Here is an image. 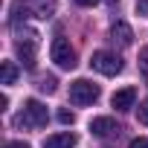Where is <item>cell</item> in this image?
Returning a JSON list of instances; mask_svg holds the SVG:
<instances>
[{
  "mask_svg": "<svg viewBox=\"0 0 148 148\" xmlns=\"http://www.w3.org/2000/svg\"><path fill=\"white\" fill-rule=\"evenodd\" d=\"M47 119H49L47 108H44L38 99H29V102H23V110H21V116H18L15 122H18L21 128H44Z\"/></svg>",
  "mask_w": 148,
  "mask_h": 148,
  "instance_id": "1",
  "label": "cell"
},
{
  "mask_svg": "<svg viewBox=\"0 0 148 148\" xmlns=\"http://www.w3.org/2000/svg\"><path fill=\"white\" fill-rule=\"evenodd\" d=\"M96 99H99V84H93L87 79H79V82L70 84V102L73 105L84 108V105H93Z\"/></svg>",
  "mask_w": 148,
  "mask_h": 148,
  "instance_id": "2",
  "label": "cell"
},
{
  "mask_svg": "<svg viewBox=\"0 0 148 148\" xmlns=\"http://www.w3.org/2000/svg\"><path fill=\"white\" fill-rule=\"evenodd\" d=\"M90 67H93L96 73H102V76H119V73H122V58H119L116 52L99 49V52H93Z\"/></svg>",
  "mask_w": 148,
  "mask_h": 148,
  "instance_id": "3",
  "label": "cell"
},
{
  "mask_svg": "<svg viewBox=\"0 0 148 148\" xmlns=\"http://www.w3.org/2000/svg\"><path fill=\"white\" fill-rule=\"evenodd\" d=\"M49 55H52V61H55L61 70H73V67H76V49H73V47H70V41H67V38H61V35L52 41Z\"/></svg>",
  "mask_w": 148,
  "mask_h": 148,
  "instance_id": "4",
  "label": "cell"
},
{
  "mask_svg": "<svg viewBox=\"0 0 148 148\" xmlns=\"http://www.w3.org/2000/svg\"><path fill=\"white\" fill-rule=\"evenodd\" d=\"M35 47H38V32H32V29H26V38L15 44V49L23 58V67L26 70H35Z\"/></svg>",
  "mask_w": 148,
  "mask_h": 148,
  "instance_id": "5",
  "label": "cell"
},
{
  "mask_svg": "<svg viewBox=\"0 0 148 148\" xmlns=\"http://www.w3.org/2000/svg\"><path fill=\"white\" fill-rule=\"evenodd\" d=\"M55 0H26V12L29 15H35V18H41V21H47V18H52L55 15Z\"/></svg>",
  "mask_w": 148,
  "mask_h": 148,
  "instance_id": "6",
  "label": "cell"
},
{
  "mask_svg": "<svg viewBox=\"0 0 148 148\" xmlns=\"http://www.w3.org/2000/svg\"><path fill=\"white\" fill-rule=\"evenodd\" d=\"M110 41L119 44V47H131V41H134V29H131L125 21H116V23L110 26Z\"/></svg>",
  "mask_w": 148,
  "mask_h": 148,
  "instance_id": "7",
  "label": "cell"
},
{
  "mask_svg": "<svg viewBox=\"0 0 148 148\" xmlns=\"http://www.w3.org/2000/svg\"><path fill=\"white\" fill-rule=\"evenodd\" d=\"M113 131H119L116 119H110V116H96V119H90V134H93V136H110Z\"/></svg>",
  "mask_w": 148,
  "mask_h": 148,
  "instance_id": "8",
  "label": "cell"
},
{
  "mask_svg": "<svg viewBox=\"0 0 148 148\" xmlns=\"http://www.w3.org/2000/svg\"><path fill=\"white\" fill-rule=\"evenodd\" d=\"M134 99H136V87H122V90L113 93L110 105H113L116 110H128V108H134Z\"/></svg>",
  "mask_w": 148,
  "mask_h": 148,
  "instance_id": "9",
  "label": "cell"
},
{
  "mask_svg": "<svg viewBox=\"0 0 148 148\" xmlns=\"http://www.w3.org/2000/svg\"><path fill=\"white\" fill-rule=\"evenodd\" d=\"M79 142V136L76 134H52V136H47V142H44V148H73Z\"/></svg>",
  "mask_w": 148,
  "mask_h": 148,
  "instance_id": "10",
  "label": "cell"
},
{
  "mask_svg": "<svg viewBox=\"0 0 148 148\" xmlns=\"http://www.w3.org/2000/svg\"><path fill=\"white\" fill-rule=\"evenodd\" d=\"M15 79H18L15 61H3V64H0V82H3V84H15Z\"/></svg>",
  "mask_w": 148,
  "mask_h": 148,
  "instance_id": "11",
  "label": "cell"
},
{
  "mask_svg": "<svg viewBox=\"0 0 148 148\" xmlns=\"http://www.w3.org/2000/svg\"><path fill=\"white\" fill-rule=\"evenodd\" d=\"M38 90H41V93H55V90H58L55 76H41V79H38Z\"/></svg>",
  "mask_w": 148,
  "mask_h": 148,
  "instance_id": "12",
  "label": "cell"
},
{
  "mask_svg": "<svg viewBox=\"0 0 148 148\" xmlns=\"http://www.w3.org/2000/svg\"><path fill=\"white\" fill-rule=\"evenodd\" d=\"M139 73H142V79L148 82V47L139 49Z\"/></svg>",
  "mask_w": 148,
  "mask_h": 148,
  "instance_id": "13",
  "label": "cell"
},
{
  "mask_svg": "<svg viewBox=\"0 0 148 148\" xmlns=\"http://www.w3.org/2000/svg\"><path fill=\"white\" fill-rule=\"evenodd\" d=\"M58 122H61V125H73V122H76V116H73V110L61 108V110H58Z\"/></svg>",
  "mask_w": 148,
  "mask_h": 148,
  "instance_id": "14",
  "label": "cell"
},
{
  "mask_svg": "<svg viewBox=\"0 0 148 148\" xmlns=\"http://www.w3.org/2000/svg\"><path fill=\"white\" fill-rule=\"evenodd\" d=\"M136 119H139L142 125H148V99H145V102L136 108Z\"/></svg>",
  "mask_w": 148,
  "mask_h": 148,
  "instance_id": "15",
  "label": "cell"
},
{
  "mask_svg": "<svg viewBox=\"0 0 148 148\" xmlns=\"http://www.w3.org/2000/svg\"><path fill=\"white\" fill-rule=\"evenodd\" d=\"M128 148H148V136H136V139H131Z\"/></svg>",
  "mask_w": 148,
  "mask_h": 148,
  "instance_id": "16",
  "label": "cell"
},
{
  "mask_svg": "<svg viewBox=\"0 0 148 148\" xmlns=\"http://www.w3.org/2000/svg\"><path fill=\"white\" fill-rule=\"evenodd\" d=\"M136 12L142 18H148V0H136Z\"/></svg>",
  "mask_w": 148,
  "mask_h": 148,
  "instance_id": "17",
  "label": "cell"
},
{
  "mask_svg": "<svg viewBox=\"0 0 148 148\" xmlns=\"http://www.w3.org/2000/svg\"><path fill=\"white\" fill-rule=\"evenodd\" d=\"M3 148H29V142H18V139H15V142H6Z\"/></svg>",
  "mask_w": 148,
  "mask_h": 148,
  "instance_id": "18",
  "label": "cell"
},
{
  "mask_svg": "<svg viewBox=\"0 0 148 148\" xmlns=\"http://www.w3.org/2000/svg\"><path fill=\"white\" fill-rule=\"evenodd\" d=\"M79 6H93V3H99V0H76Z\"/></svg>",
  "mask_w": 148,
  "mask_h": 148,
  "instance_id": "19",
  "label": "cell"
},
{
  "mask_svg": "<svg viewBox=\"0 0 148 148\" xmlns=\"http://www.w3.org/2000/svg\"><path fill=\"white\" fill-rule=\"evenodd\" d=\"M108 3H110V6H116V3H119V0H108Z\"/></svg>",
  "mask_w": 148,
  "mask_h": 148,
  "instance_id": "20",
  "label": "cell"
}]
</instances>
